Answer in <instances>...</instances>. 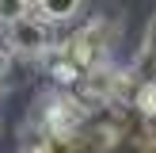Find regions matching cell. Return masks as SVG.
Instances as JSON below:
<instances>
[{
	"label": "cell",
	"mask_w": 156,
	"mask_h": 153,
	"mask_svg": "<svg viewBox=\"0 0 156 153\" xmlns=\"http://www.w3.org/2000/svg\"><path fill=\"white\" fill-rule=\"evenodd\" d=\"M12 58H15V54L8 50L4 42H0V80H4V73H8V69H12Z\"/></svg>",
	"instance_id": "cell-6"
},
{
	"label": "cell",
	"mask_w": 156,
	"mask_h": 153,
	"mask_svg": "<svg viewBox=\"0 0 156 153\" xmlns=\"http://www.w3.org/2000/svg\"><path fill=\"white\" fill-rule=\"evenodd\" d=\"M0 27H4V23H0Z\"/></svg>",
	"instance_id": "cell-8"
},
{
	"label": "cell",
	"mask_w": 156,
	"mask_h": 153,
	"mask_svg": "<svg viewBox=\"0 0 156 153\" xmlns=\"http://www.w3.org/2000/svg\"><path fill=\"white\" fill-rule=\"evenodd\" d=\"M4 96H8V84H4V80H0V99H4Z\"/></svg>",
	"instance_id": "cell-7"
},
{
	"label": "cell",
	"mask_w": 156,
	"mask_h": 153,
	"mask_svg": "<svg viewBox=\"0 0 156 153\" xmlns=\"http://www.w3.org/2000/svg\"><path fill=\"white\" fill-rule=\"evenodd\" d=\"M34 0H0V23H15L23 15H30Z\"/></svg>",
	"instance_id": "cell-4"
},
{
	"label": "cell",
	"mask_w": 156,
	"mask_h": 153,
	"mask_svg": "<svg viewBox=\"0 0 156 153\" xmlns=\"http://www.w3.org/2000/svg\"><path fill=\"white\" fill-rule=\"evenodd\" d=\"M114 35H118V27H114V19H107V15H99V19H91V23H84L76 35H69L65 42V54L76 61V69H80L84 76L91 73V69H99V65H107V54H111V46H114Z\"/></svg>",
	"instance_id": "cell-1"
},
{
	"label": "cell",
	"mask_w": 156,
	"mask_h": 153,
	"mask_svg": "<svg viewBox=\"0 0 156 153\" xmlns=\"http://www.w3.org/2000/svg\"><path fill=\"white\" fill-rule=\"evenodd\" d=\"M141 58H149V61H156V12H152L149 27H145V42H141Z\"/></svg>",
	"instance_id": "cell-5"
},
{
	"label": "cell",
	"mask_w": 156,
	"mask_h": 153,
	"mask_svg": "<svg viewBox=\"0 0 156 153\" xmlns=\"http://www.w3.org/2000/svg\"><path fill=\"white\" fill-rule=\"evenodd\" d=\"M80 4H84V0H34V8H30V12L42 15L46 23H65L69 15L80 12Z\"/></svg>",
	"instance_id": "cell-3"
},
{
	"label": "cell",
	"mask_w": 156,
	"mask_h": 153,
	"mask_svg": "<svg viewBox=\"0 0 156 153\" xmlns=\"http://www.w3.org/2000/svg\"><path fill=\"white\" fill-rule=\"evenodd\" d=\"M4 46L12 54H19V58L42 61L57 42H53V35H50V23L30 12V15H23V19H15V23H4Z\"/></svg>",
	"instance_id": "cell-2"
}]
</instances>
